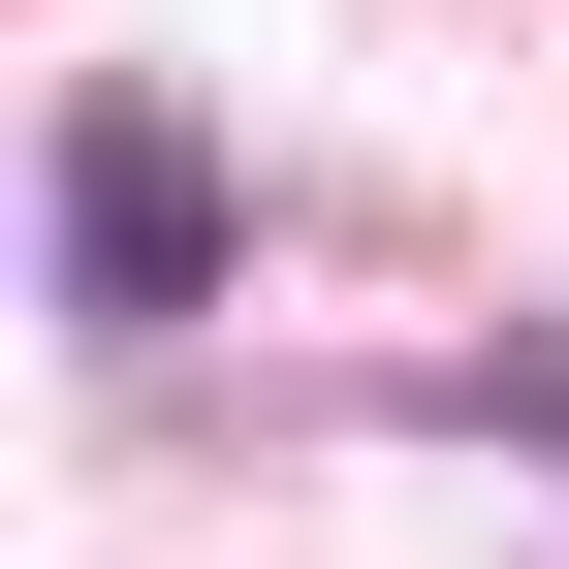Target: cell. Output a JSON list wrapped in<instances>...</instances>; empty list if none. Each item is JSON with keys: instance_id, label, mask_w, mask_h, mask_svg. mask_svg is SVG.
Here are the masks:
<instances>
[{"instance_id": "1", "label": "cell", "mask_w": 569, "mask_h": 569, "mask_svg": "<svg viewBox=\"0 0 569 569\" xmlns=\"http://www.w3.org/2000/svg\"><path fill=\"white\" fill-rule=\"evenodd\" d=\"M96 284H127V317L190 284V159H159V127H96Z\"/></svg>"}]
</instances>
